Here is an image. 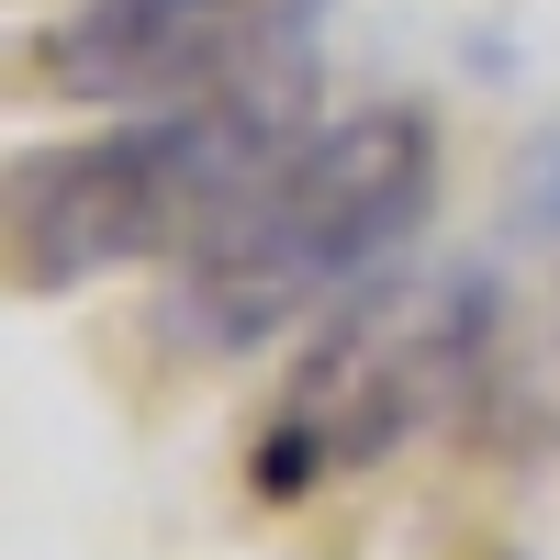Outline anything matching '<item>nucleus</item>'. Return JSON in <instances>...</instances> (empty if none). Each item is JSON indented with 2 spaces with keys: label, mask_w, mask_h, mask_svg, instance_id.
Returning a JSON list of instances; mask_svg holds the SVG:
<instances>
[{
  "label": "nucleus",
  "mask_w": 560,
  "mask_h": 560,
  "mask_svg": "<svg viewBox=\"0 0 560 560\" xmlns=\"http://www.w3.org/2000/svg\"><path fill=\"white\" fill-rule=\"evenodd\" d=\"M325 0H90L34 34V90L57 102H191L314 57Z\"/></svg>",
  "instance_id": "nucleus-4"
},
{
  "label": "nucleus",
  "mask_w": 560,
  "mask_h": 560,
  "mask_svg": "<svg viewBox=\"0 0 560 560\" xmlns=\"http://www.w3.org/2000/svg\"><path fill=\"white\" fill-rule=\"evenodd\" d=\"M516 224H527L538 247H560V135L527 147V168H516Z\"/></svg>",
  "instance_id": "nucleus-5"
},
{
  "label": "nucleus",
  "mask_w": 560,
  "mask_h": 560,
  "mask_svg": "<svg viewBox=\"0 0 560 560\" xmlns=\"http://www.w3.org/2000/svg\"><path fill=\"white\" fill-rule=\"evenodd\" d=\"M314 57L258 68L236 90H191V102H147V124L79 135V147H23L0 179V236H12V292L57 303L102 269L135 258H191L258 179L303 147Z\"/></svg>",
  "instance_id": "nucleus-1"
},
{
  "label": "nucleus",
  "mask_w": 560,
  "mask_h": 560,
  "mask_svg": "<svg viewBox=\"0 0 560 560\" xmlns=\"http://www.w3.org/2000/svg\"><path fill=\"white\" fill-rule=\"evenodd\" d=\"M482 359H493V292L482 280H404V292L348 303L292 359L269 427L247 438V493L303 504L348 471H382L459 393H482Z\"/></svg>",
  "instance_id": "nucleus-3"
},
{
  "label": "nucleus",
  "mask_w": 560,
  "mask_h": 560,
  "mask_svg": "<svg viewBox=\"0 0 560 560\" xmlns=\"http://www.w3.org/2000/svg\"><path fill=\"white\" fill-rule=\"evenodd\" d=\"M427 213H438V135H427V113L370 102L348 124L303 135V147L179 258L168 337L202 348V359H236L269 325L337 303L359 269H382Z\"/></svg>",
  "instance_id": "nucleus-2"
}]
</instances>
